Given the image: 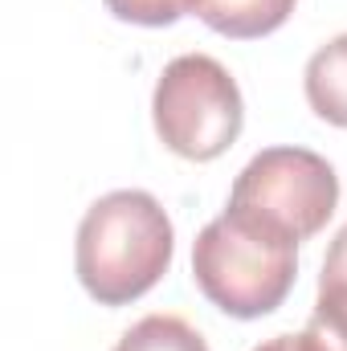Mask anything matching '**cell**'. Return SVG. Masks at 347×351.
I'll return each instance as SVG.
<instances>
[{"label":"cell","mask_w":347,"mask_h":351,"mask_svg":"<svg viewBox=\"0 0 347 351\" xmlns=\"http://www.w3.org/2000/svg\"><path fill=\"white\" fill-rule=\"evenodd\" d=\"M335 204H339V176L319 152L265 147L237 172L225 208L290 241H307L331 221Z\"/></svg>","instance_id":"277c9868"},{"label":"cell","mask_w":347,"mask_h":351,"mask_svg":"<svg viewBox=\"0 0 347 351\" xmlns=\"http://www.w3.org/2000/svg\"><path fill=\"white\" fill-rule=\"evenodd\" d=\"M115 351H208V343L180 315H147L123 331Z\"/></svg>","instance_id":"ba28073f"},{"label":"cell","mask_w":347,"mask_h":351,"mask_svg":"<svg viewBox=\"0 0 347 351\" xmlns=\"http://www.w3.org/2000/svg\"><path fill=\"white\" fill-rule=\"evenodd\" d=\"M119 21L127 25H147V29H164L176 25L180 16L196 12V0H102Z\"/></svg>","instance_id":"9c48e42d"},{"label":"cell","mask_w":347,"mask_h":351,"mask_svg":"<svg viewBox=\"0 0 347 351\" xmlns=\"http://www.w3.org/2000/svg\"><path fill=\"white\" fill-rule=\"evenodd\" d=\"M311 319L319 327H327L331 335L347 339V225L335 233V241L327 250V262L319 274V302H315Z\"/></svg>","instance_id":"52a82bcc"},{"label":"cell","mask_w":347,"mask_h":351,"mask_svg":"<svg viewBox=\"0 0 347 351\" xmlns=\"http://www.w3.org/2000/svg\"><path fill=\"white\" fill-rule=\"evenodd\" d=\"M152 119L168 152L192 164H208L237 143L246 127V102L233 74L217 58L184 53L164 66L156 82Z\"/></svg>","instance_id":"3957f363"},{"label":"cell","mask_w":347,"mask_h":351,"mask_svg":"<svg viewBox=\"0 0 347 351\" xmlns=\"http://www.w3.org/2000/svg\"><path fill=\"white\" fill-rule=\"evenodd\" d=\"M294 343H298V351H347V339L331 335V331H327V327H319L315 319L294 335Z\"/></svg>","instance_id":"30bf717a"},{"label":"cell","mask_w":347,"mask_h":351,"mask_svg":"<svg viewBox=\"0 0 347 351\" xmlns=\"http://www.w3.org/2000/svg\"><path fill=\"white\" fill-rule=\"evenodd\" d=\"M294 250L298 241L225 208L192 241V278L217 311L233 319H261L294 290Z\"/></svg>","instance_id":"7a4b0ae2"},{"label":"cell","mask_w":347,"mask_h":351,"mask_svg":"<svg viewBox=\"0 0 347 351\" xmlns=\"http://www.w3.org/2000/svg\"><path fill=\"white\" fill-rule=\"evenodd\" d=\"M176 233L152 192L119 188L86 208L74 241L78 282L98 306H127L143 298L172 265Z\"/></svg>","instance_id":"6da1fadb"},{"label":"cell","mask_w":347,"mask_h":351,"mask_svg":"<svg viewBox=\"0 0 347 351\" xmlns=\"http://www.w3.org/2000/svg\"><path fill=\"white\" fill-rule=\"evenodd\" d=\"M254 351H298V343H294V335H274V339H265Z\"/></svg>","instance_id":"8fae6325"},{"label":"cell","mask_w":347,"mask_h":351,"mask_svg":"<svg viewBox=\"0 0 347 351\" xmlns=\"http://www.w3.org/2000/svg\"><path fill=\"white\" fill-rule=\"evenodd\" d=\"M307 102L319 119L347 127V33L327 41L311 62H307Z\"/></svg>","instance_id":"8992f818"},{"label":"cell","mask_w":347,"mask_h":351,"mask_svg":"<svg viewBox=\"0 0 347 351\" xmlns=\"http://www.w3.org/2000/svg\"><path fill=\"white\" fill-rule=\"evenodd\" d=\"M294 12V0H196V16L233 41H254L282 29Z\"/></svg>","instance_id":"5b68a950"}]
</instances>
